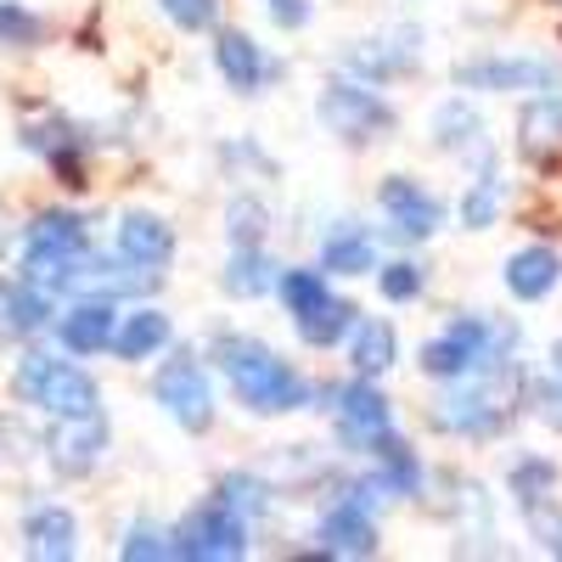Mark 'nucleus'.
<instances>
[{
    "label": "nucleus",
    "instance_id": "1",
    "mask_svg": "<svg viewBox=\"0 0 562 562\" xmlns=\"http://www.w3.org/2000/svg\"><path fill=\"white\" fill-rule=\"evenodd\" d=\"M214 360H220V371H225V383L237 389V400H243L248 411H259V416L299 411V405H310V394H315L299 371L281 360V355H270L259 338H214Z\"/></svg>",
    "mask_w": 562,
    "mask_h": 562
},
{
    "label": "nucleus",
    "instance_id": "2",
    "mask_svg": "<svg viewBox=\"0 0 562 562\" xmlns=\"http://www.w3.org/2000/svg\"><path fill=\"white\" fill-rule=\"evenodd\" d=\"M12 394L45 416H90L102 411V394L90 383V371H79L74 360H57L45 349H29L12 371Z\"/></svg>",
    "mask_w": 562,
    "mask_h": 562
},
{
    "label": "nucleus",
    "instance_id": "3",
    "mask_svg": "<svg viewBox=\"0 0 562 562\" xmlns=\"http://www.w3.org/2000/svg\"><path fill=\"white\" fill-rule=\"evenodd\" d=\"M506 383H512V366L506 360H490V378H456V389L434 405V422L445 434L456 439H490L501 434V422H506Z\"/></svg>",
    "mask_w": 562,
    "mask_h": 562
},
{
    "label": "nucleus",
    "instance_id": "4",
    "mask_svg": "<svg viewBox=\"0 0 562 562\" xmlns=\"http://www.w3.org/2000/svg\"><path fill=\"white\" fill-rule=\"evenodd\" d=\"M501 349H512V333H495V326L479 321V315H461V321L445 326L439 338L422 344V371H428V378L456 383V378L484 371L490 360H501Z\"/></svg>",
    "mask_w": 562,
    "mask_h": 562
},
{
    "label": "nucleus",
    "instance_id": "5",
    "mask_svg": "<svg viewBox=\"0 0 562 562\" xmlns=\"http://www.w3.org/2000/svg\"><path fill=\"white\" fill-rule=\"evenodd\" d=\"M248 551V518L231 501H203L198 512H186L175 524V557H192V562H231Z\"/></svg>",
    "mask_w": 562,
    "mask_h": 562
},
{
    "label": "nucleus",
    "instance_id": "6",
    "mask_svg": "<svg viewBox=\"0 0 562 562\" xmlns=\"http://www.w3.org/2000/svg\"><path fill=\"white\" fill-rule=\"evenodd\" d=\"M315 113H321V124L333 130L338 140H349V147H366V140H378V135L394 130V108L371 85H355V79H333V85H326Z\"/></svg>",
    "mask_w": 562,
    "mask_h": 562
},
{
    "label": "nucleus",
    "instance_id": "7",
    "mask_svg": "<svg viewBox=\"0 0 562 562\" xmlns=\"http://www.w3.org/2000/svg\"><path fill=\"white\" fill-rule=\"evenodd\" d=\"M153 400L169 411V422L186 428V434H209L214 428V383H209V371L192 355H175V360L158 366Z\"/></svg>",
    "mask_w": 562,
    "mask_h": 562
},
{
    "label": "nucleus",
    "instance_id": "8",
    "mask_svg": "<svg viewBox=\"0 0 562 562\" xmlns=\"http://www.w3.org/2000/svg\"><path fill=\"white\" fill-rule=\"evenodd\" d=\"M326 400H333V428H338L344 450L371 456L383 439H394L389 400L371 389V378H355V383H344V389H326Z\"/></svg>",
    "mask_w": 562,
    "mask_h": 562
},
{
    "label": "nucleus",
    "instance_id": "9",
    "mask_svg": "<svg viewBox=\"0 0 562 562\" xmlns=\"http://www.w3.org/2000/svg\"><path fill=\"white\" fill-rule=\"evenodd\" d=\"M461 90H562V68L546 57H479V63H461L456 68Z\"/></svg>",
    "mask_w": 562,
    "mask_h": 562
},
{
    "label": "nucleus",
    "instance_id": "10",
    "mask_svg": "<svg viewBox=\"0 0 562 562\" xmlns=\"http://www.w3.org/2000/svg\"><path fill=\"white\" fill-rule=\"evenodd\" d=\"M108 450V416L90 411V416H52V439H45V456L63 479H85L97 473V461Z\"/></svg>",
    "mask_w": 562,
    "mask_h": 562
},
{
    "label": "nucleus",
    "instance_id": "11",
    "mask_svg": "<svg viewBox=\"0 0 562 562\" xmlns=\"http://www.w3.org/2000/svg\"><path fill=\"white\" fill-rule=\"evenodd\" d=\"M378 203H383V214L394 220V237H405V243H422V237H434V231L445 225V203H439L434 192H422V186L405 180V175H389V180H383Z\"/></svg>",
    "mask_w": 562,
    "mask_h": 562
},
{
    "label": "nucleus",
    "instance_id": "12",
    "mask_svg": "<svg viewBox=\"0 0 562 562\" xmlns=\"http://www.w3.org/2000/svg\"><path fill=\"white\" fill-rule=\"evenodd\" d=\"M113 333H119L113 299H79L68 315H57V344L68 355H102L113 349Z\"/></svg>",
    "mask_w": 562,
    "mask_h": 562
},
{
    "label": "nucleus",
    "instance_id": "13",
    "mask_svg": "<svg viewBox=\"0 0 562 562\" xmlns=\"http://www.w3.org/2000/svg\"><path fill=\"white\" fill-rule=\"evenodd\" d=\"M416 57H422V29H389V34H378V40L355 45L344 63H349L355 74H366L371 85H383V79L416 68Z\"/></svg>",
    "mask_w": 562,
    "mask_h": 562
},
{
    "label": "nucleus",
    "instance_id": "14",
    "mask_svg": "<svg viewBox=\"0 0 562 562\" xmlns=\"http://www.w3.org/2000/svg\"><path fill=\"white\" fill-rule=\"evenodd\" d=\"M321 551L326 557H371L378 551V524H371V512L360 501H338V506H326L321 512Z\"/></svg>",
    "mask_w": 562,
    "mask_h": 562
},
{
    "label": "nucleus",
    "instance_id": "15",
    "mask_svg": "<svg viewBox=\"0 0 562 562\" xmlns=\"http://www.w3.org/2000/svg\"><path fill=\"white\" fill-rule=\"evenodd\" d=\"M23 551L34 562H68L79 551V524L68 506H34L23 518Z\"/></svg>",
    "mask_w": 562,
    "mask_h": 562
},
{
    "label": "nucleus",
    "instance_id": "16",
    "mask_svg": "<svg viewBox=\"0 0 562 562\" xmlns=\"http://www.w3.org/2000/svg\"><path fill=\"white\" fill-rule=\"evenodd\" d=\"M45 326H57V310H52V293L34 288V281H7L0 288V338H34Z\"/></svg>",
    "mask_w": 562,
    "mask_h": 562
},
{
    "label": "nucleus",
    "instance_id": "17",
    "mask_svg": "<svg viewBox=\"0 0 562 562\" xmlns=\"http://www.w3.org/2000/svg\"><path fill=\"white\" fill-rule=\"evenodd\" d=\"M119 254H124L130 265L164 270V265L175 259V231H169V220H158V214H140V209H130V214L119 220Z\"/></svg>",
    "mask_w": 562,
    "mask_h": 562
},
{
    "label": "nucleus",
    "instance_id": "18",
    "mask_svg": "<svg viewBox=\"0 0 562 562\" xmlns=\"http://www.w3.org/2000/svg\"><path fill=\"white\" fill-rule=\"evenodd\" d=\"M321 270L326 276H371L378 270V243H371V231L355 225V220H338L321 237Z\"/></svg>",
    "mask_w": 562,
    "mask_h": 562
},
{
    "label": "nucleus",
    "instance_id": "19",
    "mask_svg": "<svg viewBox=\"0 0 562 562\" xmlns=\"http://www.w3.org/2000/svg\"><path fill=\"white\" fill-rule=\"evenodd\" d=\"M501 281H506V293L512 299H524V304H535V299H546L557 281H562V259H557V248H518L506 265H501Z\"/></svg>",
    "mask_w": 562,
    "mask_h": 562
},
{
    "label": "nucleus",
    "instance_id": "20",
    "mask_svg": "<svg viewBox=\"0 0 562 562\" xmlns=\"http://www.w3.org/2000/svg\"><path fill=\"white\" fill-rule=\"evenodd\" d=\"M214 63H220V74H225V85L231 90H243V97H254V90L276 74L270 63H265V52H259V45L248 40V34H237V29H231V34H220V45H214Z\"/></svg>",
    "mask_w": 562,
    "mask_h": 562
},
{
    "label": "nucleus",
    "instance_id": "21",
    "mask_svg": "<svg viewBox=\"0 0 562 562\" xmlns=\"http://www.w3.org/2000/svg\"><path fill=\"white\" fill-rule=\"evenodd\" d=\"M169 344V315L164 310H130L119 315V333H113V355L119 360H153L158 349Z\"/></svg>",
    "mask_w": 562,
    "mask_h": 562
},
{
    "label": "nucleus",
    "instance_id": "22",
    "mask_svg": "<svg viewBox=\"0 0 562 562\" xmlns=\"http://www.w3.org/2000/svg\"><path fill=\"white\" fill-rule=\"evenodd\" d=\"M349 360L360 378H378V371H389L400 360V338L389 321H355V344H349Z\"/></svg>",
    "mask_w": 562,
    "mask_h": 562
},
{
    "label": "nucleus",
    "instance_id": "23",
    "mask_svg": "<svg viewBox=\"0 0 562 562\" xmlns=\"http://www.w3.org/2000/svg\"><path fill=\"white\" fill-rule=\"evenodd\" d=\"M355 333V304H344V299H326V304H315L310 315H299V338L310 344V349H333V344H344Z\"/></svg>",
    "mask_w": 562,
    "mask_h": 562
},
{
    "label": "nucleus",
    "instance_id": "24",
    "mask_svg": "<svg viewBox=\"0 0 562 562\" xmlns=\"http://www.w3.org/2000/svg\"><path fill=\"white\" fill-rule=\"evenodd\" d=\"M276 281H281V270L259 248H237L231 265H225V293H237V299H259V293L276 288Z\"/></svg>",
    "mask_w": 562,
    "mask_h": 562
},
{
    "label": "nucleus",
    "instance_id": "25",
    "mask_svg": "<svg viewBox=\"0 0 562 562\" xmlns=\"http://www.w3.org/2000/svg\"><path fill=\"white\" fill-rule=\"evenodd\" d=\"M479 130H484V119L467 108L461 97L456 102H445L439 113H434V140L445 153H461V147H479Z\"/></svg>",
    "mask_w": 562,
    "mask_h": 562
},
{
    "label": "nucleus",
    "instance_id": "26",
    "mask_svg": "<svg viewBox=\"0 0 562 562\" xmlns=\"http://www.w3.org/2000/svg\"><path fill=\"white\" fill-rule=\"evenodd\" d=\"M495 214H501V180H495V169H490V158H484V175L461 192V225H467V231H490Z\"/></svg>",
    "mask_w": 562,
    "mask_h": 562
},
{
    "label": "nucleus",
    "instance_id": "27",
    "mask_svg": "<svg viewBox=\"0 0 562 562\" xmlns=\"http://www.w3.org/2000/svg\"><path fill=\"white\" fill-rule=\"evenodd\" d=\"M512 501H518V512H529V506H540V501H551V490H557V467L551 461H540V456H524L518 467H512Z\"/></svg>",
    "mask_w": 562,
    "mask_h": 562
},
{
    "label": "nucleus",
    "instance_id": "28",
    "mask_svg": "<svg viewBox=\"0 0 562 562\" xmlns=\"http://www.w3.org/2000/svg\"><path fill=\"white\" fill-rule=\"evenodd\" d=\"M276 293H281V304H288V315H293V321H299V315H310L315 304L333 299V293H326V276H321V270H281Z\"/></svg>",
    "mask_w": 562,
    "mask_h": 562
},
{
    "label": "nucleus",
    "instance_id": "29",
    "mask_svg": "<svg viewBox=\"0 0 562 562\" xmlns=\"http://www.w3.org/2000/svg\"><path fill=\"white\" fill-rule=\"evenodd\" d=\"M524 147L529 153H546V147H557V140H562V97H557V90H551V97H540L529 113H524Z\"/></svg>",
    "mask_w": 562,
    "mask_h": 562
},
{
    "label": "nucleus",
    "instance_id": "30",
    "mask_svg": "<svg viewBox=\"0 0 562 562\" xmlns=\"http://www.w3.org/2000/svg\"><path fill=\"white\" fill-rule=\"evenodd\" d=\"M225 231H231V248H259L270 231V209L259 198H237L225 209Z\"/></svg>",
    "mask_w": 562,
    "mask_h": 562
},
{
    "label": "nucleus",
    "instance_id": "31",
    "mask_svg": "<svg viewBox=\"0 0 562 562\" xmlns=\"http://www.w3.org/2000/svg\"><path fill=\"white\" fill-rule=\"evenodd\" d=\"M124 562H158V557H175V529H158V524H130L124 529V546H119Z\"/></svg>",
    "mask_w": 562,
    "mask_h": 562
},
{
    "label": "nucleus",
    "instance_id": "32",
    "mask_svg": "<svg viewBox=\"0 0 562 562\" xmlns=\"http://www.w3.org/2000/svg\"><path fill=\"white\" fill-rule=\"evenodd\" d=\"M220 501H231L243 518H265V512H270V484L254 479V473H231V479L220 484Z\"/></svg>",
    "mask_w": 562,
    "mask_h": 562
},
{
    "label": "nucleus",
    "instance_id": "33",
    "mask_svg": "<svg viewBox=\"0 0 562 562\" xmlns=\"http://www.w3.org/2000/svg\"><path fill=\"white\" fill-rule=\"evenodd\" d=\"M164 7V18L175 23V29H186V34H203V29H214V18H220V0H158Z\"/></svg>",
    "mask_w": 562,
    "mask_h": 562
},
{
    "label": "nucleus",
    "instance_id": "34",
    "mask_svg": "<svg viewBox=\"0 0 562 562\" xmlns=\"http://www.w3.org/2000/svg\"><path fill=\"white\" fill-rule=\"evenodd\" d=\"M45 34V23L29 12V7H18V0H0V45H34Z\"/></svg>",
    "mask_w": 562,
    "mask_h": 562
},
{
    "label": "nucleus",
    "instance_id": "35",
    "mask_svg": "<svg viewBox=\"0 0 562 562\" xmlns=\"http://www.w3.org/2000/svg\"><path fill=\"white\" fill-rule=\"evenodd\" d=\"M378 288H383V299H394V304H405V299H416L422 288H428V276H422V265H383L378 270Z\"/></svg>",
    "mask_w": 562,
    "mask_h": 562
},
{
    "label": "nucleus",
    "instance_id": "36",
    "mask_svg": "<svg viewBox=\"0 0 562 562\" xmlns=\"http://www.w3.org/2000/svg\"><path fill=\"white\" fill-rule=\"evenodd\" d=\"M524 518H529V529H535V540H540V551H551V557H562V512L557 506H529L524 512Z\"/></svg>",
    "mask_w": 562,
    "mask_h": 562
},
{
    "label": "nucleus",
    "instance_id": "37",
    "mask_svg": "<svg viewBox=\"0 0 562 562\" xmlns=\"http://www.w3.org/2000/svg\"><path fill=\"white\" fill-rule=\"evenodd\" d=\"M535 416L546 422V428L562 434V371H557V378H546V383H535Z\"/></svg>",
    "mask_w": 562,
    "mask_h": 562
},
{
    "label": "nucleus",
    "instance_id": "38",
    "mask_svg": "<svg viewBox=\"0 0 562 562\" xmlns=\"http://www.w3.org/2000/svg\"><path fill=\"white\" fill-rule=\"evenodd\" d=\"M265 7H270V18L281 29H304L310 23V0H265Z\"/></svg>",
    "mask_w": 562,
    "mask_h": 562
},
{
    "label": "nucleus",
    "instance_id": "39",
    "mask_svg": "<svg viewBox=\"0 0 562 562\" xmlns=\"http://www.w3.org/2000/svg\"><path fill=\"white\" fill-rule=\"evenodd\" d=\"M551 366H557V371H562V344H557V349H551Z\"/></svg>",
    "mask_w": 562,
    "mask_h": 562
}]
</instances>
